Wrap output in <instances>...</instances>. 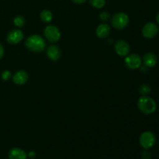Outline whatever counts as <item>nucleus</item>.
<instances>
[{"instance_id": "nucleus-1", "label": "nucleus", "mask_w": 159, "mask_h": 159, "mask_svg": "<svg viewBox=\"0 0 159 159\" xmlns=\"http://www.w3.org/2000/svg\"><path fill=\"white\" fill-rule=\"evenodd\" d=\"M25 45L30 51L34 52H40L44 50L46 43L40 35H32L26 39Z\"/></svg>"}, {"instance_id": "nucleus-2", "label": "nucleus", "mask_w": 159, "mask_h": 159, "mask_svg": "<svg viewBox=\"0 0 159 159\" xmlns=\"http://www.w3.org/2000/svg\"><path fill=\"white\" fill-rule=\"evenodd\" d=\"M138 107L140 111L144 114H152L156 110L157 104L152 98L144 96L138 100Z\"/></svg>"}, {"instance_id": "nucleus-3", "label": "nucleus", "mask_w": 159, "mask_h": 159, "mask_svg": "<svg viewBox=\"0 0 159 159\" xmlns=\"http://www.w3.org/2000/svg\"><path fill=\"white\" fill-rule=\"evenodd\" d=\"M140 144L144 149H149L155 145L156 142L155 135L152 132L146 131L141 135L139 139Z\"/></svg>"}, {"instance_id": "nucleus-4", "label": "nucleus", "mask_w": 159, "mask_h": 159, "mask_svg": "<svg viewBox=\"0 0 159 159\" xmlns=\"http://www.w3.org/2000/svg\"><path fill=\"white\" fill-rule=\"evenodd\" d=\"M129 23V17L124 12H119L114 15L112 19V25L117 30H122L125 28Z\"/></svg>"}, {"instance_id": "nucleus-5", "label": "nucleus", "mask_w": 159, "mask_h": 159, "mask_svg": "<svg viewBox=\"0 0 159 159\" xmlns=\"http://www.w3.org/2000/svg\"><path fill=\"white\" fill-rule=\"evenodd\" d=\"M44 35L47 40L53 43V42L58 41L61 37V33L57 26L50 25L45 28Z\"/></svg>"}, {"instance_id": "nucleus-6", "label": "nucleus", "mask_w": 159, "mask_h": 159, "mask_svg": "<svg viewBox=\"0 0 159 159\" xmlns=\"http://www.w3.org/2000/svg\"><path fill=\"white\" fill-rule=\"evenodd\" d=\"M158 33V26L154 23H148L142 29V34L145 38L152 39Z\"/></svg>"}, {"instance_id": "nucleus-7", "label": "nucleus", "mask_w": 159, "mask_h": 159, "mask_svg": "<svg viewBox=\"0 0 159 159\" xmlns=\"http://www.w3.org/2000/svg\"><path fill=\"white\" fill-rule=\"evenodd\" d=\"M141 57L138 54H134L130 56H127L125 59V64L127 67H128L130 69H137L139 68L141 65Z\"/></svg>"}, {"instance_id": "nucleus-8", "label": "nucleus", "mask_w": 159, "mask_h": 159, "mask_svg": "<svg viewBox=\"0 0 159 159\" xmlns=\"http://www.w3.org/2000/svg\"><path fill=\"white\" fill-rule=\"evenodd\" d=\"M115 51L120 56H127L130 52V45L124 40H118L115 43Z\"/></svg>"}, {"instance_id": "nucleus-9", "label": "nucleus", "mask_w": 159, "mask_h": 159, "mask_svg": "<svg viewBox=\"0 0 159 159\" xmlns=\"http://www.w3.org/2000/svg\"><path fill=\"white\" fill-rule=\"evenodd\" d=\"M23 39V33L20 30H13L7 35V41L10 43H18Z\"/></svg>"}, {"instance_id": "nucleus-10", "label": "nucleus", "mask_w": 159, "mask_h": 159, "mask_svg": "<svg viewBox=\"0 0 159 159\" xmlns=\"http://www.w3.org/2000/svg\"><path fill=\"white\" fill-rule=\"evenodd\" d=\"M47 55L51 61H57L61 57V51L57 46L51 45L47 50Z\"/></svg>"}, {"instance_id": "nucleus-11", "label": "nucleus", "mask_w": 159, "mask_h": 159, "mask_svg": "<svg viewBox=\"0 0 159 159\" xmlns=\"http://www.w3.org/2000/svg\"><path fill=\"white\" fill-rule=\"evenodd\" d=\"M28 75L24 71H19L15 73V75L12 77V81L15 84L19 85H23L27 82Z\"/></svg>"}, {"instance_id": "nucleus-12", "label": "nucleus", "mask_w": 159, "mask_h": 159, "mask_svg": "<svg viewBox=\"0 0 159 159\" xmlns=\"http://www.w3.org/2000/svg\"><path fill=\"white\" fill-rule=\"evenodd\" d=\"M9 159H26L27 155L23 149L14 148L9 152Z\"/></svg>"}, {"instance_id": "nucleus-13", "label": "nucleus", "mask_w": 159, "mask_h": 159, "mask_svg": "<svg viewBox=\"0 0 159 159\" xmlns=\"http://www.w3.org/2000/svg\"><path fill=\"white\" fill-rule=\"evenodd\" d=\"M143 62L148 68H152L157 64V57L153 53H147L143 57Z\"/></svg>"}, {"instance_id": "nucleus-14", "label": "nucleus", "mask_w": 159, "mask_h": 159, "mask_svg": "<svg viewBox=\"0 0 159 159\" xmlns=\"http://www.w3.org/2000/svg\"><path fill=\"white\" fill-rule=\"evenodd\" d=\"M110 32V26L108 24H106V23L100 24L96 29V35L98 36V37H100V38H104V37H107Z\"/></svg>"}, {"instance_id": "nucleus-15", "label": "nucleus", "mask_w": 159, "mask_h": 159, "mask_svg": "<svg viewBox=\"0 0 159 159\" xmlns=\"http://www.w3.org/2000/svg\"><path fill=\"white\" fill-rule=\"evenodd\" d=\"M40 19L44 23H50L52 20V13H51V11L44 9L40 13Z\"/></svg>"}, {"instance_id": "nucleus-16", "label": "nucleus", "mask_w": 159, "mask_h": 159, "mask_svg": "<svg viewBox=\"0 0 159 159\" xmlns=\"http://www.w3.org/2000/svg\"><path fill=\"white\" fill-rule=\"evenodd\" d=\"M151 92V88L148 84H143L140 86L139 93L143 96H147Z\"/></svg>"}, {"instance_id": "nucleus-17", "label": "nucleus", "mask_w": 159, "mask_h": 159, "mask_svg": "<svg viewBox=\"0 0 159 159\" xmlns=\"http://www.w3.org/2000/svg\"><path fill=\"white\" fill-rule=\"evenodd\" d=\"M90 3L93 7L100 9L105 6L106 1L105 0H90Z\"/></svg>"}, {"instance_id": "nucleus-18", "label": "nucleus", "mask_w": 159, "mask_h": 159, "mask_svg": "<svg viewBox=\"0 0 159 159\" xmlns=\"http://www.w3.org/2000/svg\"><path fill=\"white\" fill-rule=\"evenodd\" d=\"M24 18H23V16H16L14 19V23H15L16 26H18V27H22V26L24 25Z\"/></svg>"}, {"instance_id": "nucleus-19", "label": "nucleus", "mask_w": 159, "mask_h": 159, "mask_svg": "<svg viewBox=\"0 0 159 159\" xmlns=\"http://www.w3.org/2000/svg\"><path fill=\"white\" fill-rule=\"evenodd\" d=\"M99 17H100V19L102 20H103V21H107V20H110V14L108 13L107 12H102L100 13V15H99Z\"/></svg>"}, {"instance_id": "nucleus-20", "label": "nucleus", "mask_w": 159, "mask_h": 159, "mask_svg": "<svg viewBox=\"0 0 159 159\" xmlns=\"http://www.w3.org/2000/svg\"><path fill=\"white\" fill-rule=\"evenodd\" d=\"M11 73L9 71H4L2 73V79L5 81H7L10 79Z\"/></svg>"}, {"instance_id": "nucleus-21", "label": "nucleus", "mask_w": 159, "mask_h": 159, "mask_svg": "<svg viewBox=\"0 0 159 159\" xmlns=\"http://www.w3.org/2000/svg\"><path fill=\"white\" fill-rule=\"evenodd\" d=\"M3 54H4V49H3L2 45L0 43V59L3 57Z\"/></svg>"}, {"instance_id": "nucleus-22", "label": "nucleus", "mask_w": 159, "mask_h": 159, "mask_svg": "<svg viewBox=\"0 0 159 159\" xmlns=\"http://www.w3.org/2000/svg\"><path fill=\"white\" fill-rule=\"evenodd\" d=\"M71 1L74 2L75 3H77V4H82V3L85 2L86 0H71Z\"/></svg>"}, {"instance_id": "nucleus-23", "label": "nucleus", "mask_w": 159, "mask_h": 159, "mask_svg": "<svg viewBox=\"0 0 159 159\" xmlns=\"http://www.w3.org/2000/svg\"><path fill=\"white\" fill-rule=\"evenodd\" d=\"M35 156H36V154L34 153V152H31L29 153V157H30V158H34Z\"/></svg>"}, {"instance_id": "nucleus-24", "label": "nucleus", "mask_w": 159, "mask_h": 159, "mask_svg": "<svg viewBox=\"0 0 159 159\" xmlns=\"http://www.w3.org/2000/svg\"><path fill=\"white\" fill-rule=\"evenodd\" d=\"M156 21H157V23H158V24L159 25V12L157 14V16H156Z\"/></svg>"}]
</instances>
